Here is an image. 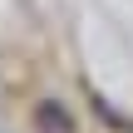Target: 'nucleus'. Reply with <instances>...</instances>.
Returning a JSON list of instances; mask_svg holds the SVG:
<instances>
[{
  "label": "nucleus",
  "instance_id": "f257e3e1",
  "mask_svg": "<svg viewBox=\"0 0 133 133\" xmlns=\"http://www.w3.org/2000/svg\"><path fill=\"white\" fill-rule=\"evenodd\" d=\"M35 118H39V128H44V133H69V128H74V123H69V114H64V109H54V104H39V114H35Z\"/></svg>",
  "mask_w": 133,
  "mask_h": 133
}]
</instances>
